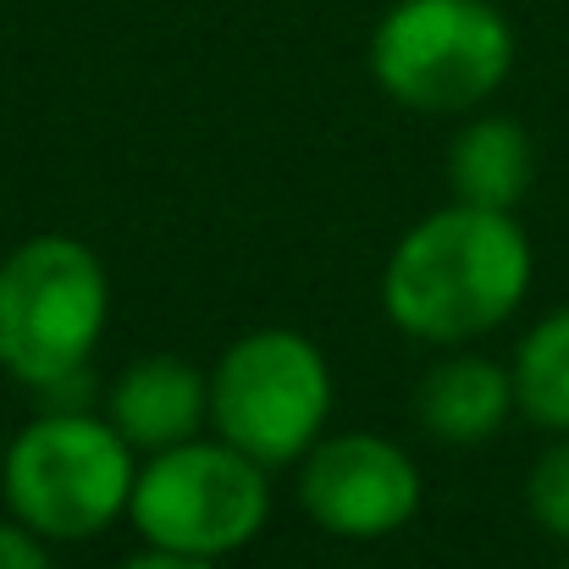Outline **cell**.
Returning a JSON list of instances; mask_svg holds the SVG:
<instances>
[{"mask_svg":"<svg viewBox=\"0 0 569 569\" xmlns=\"http://www.w3.org/2000/svg\"><path fill=\"white\" fill-rule=\"evenodd\" d=\"M139 448L83 403H50L0 453V498L44 542H89L128 520Z\"/></svg>","mask_w":569,"mask_h":569,"instance_id":"3957f363","label":"cell"},{"mask_svg":"<svg viewBox=\"0 0 569 569\" xmlns=\"http://www.w3.org/2000/svg\"><path fill=\"white\" fill-rule=\"evenodd\" d=\"M515 72V28L492 0H392L371 33L377 89L415 117L481 111Z\"/></svg>","mask_w":569,"mask_h":569,"instance_id":"277c9868","label":"cell"},{"mask_svg":"<svg viewBox=\"0 0 569 569\" xmlns=\"http://www.w3.org/2000/svg\"><path fill=\"white\" fill-rule=\"evenodd\" d=\"M526 509H531V520L548 537H559L569 548V437H553V448L531 465V476H526Z\"/></svg>","mask_w":569,"mask_h":569,"instance_id":"7c38bea8","label":"cell"},{"mask_svg":"<svg viewBox=\"0 0 569 569\" xmlns=\"http://www.w3.org/2000/svg\"><path fill=\"white\" fill-rule=\"evenodd\" d=\"M448 183L453 199L487 204V210H515L537 183V144L515 117H470L453 133L448 150Z\"/></svg>","mask_w":569,"mask_h":569,"instance_id":"30bf717a","label":"cell"},{"mask_svg":"<svg viewBox=\"0 0 569 569\" xmlns=\"http://www.w3.org/2000/svg\"><path fill=\"white\" fill-rule=\"evenodd\" d=\"M332 366L316 338L260 327L210 366V431L254 465H299L332 420Z\"/></svg>","mask_w":569,"mask_h":569,"instance_id":"5b68a950","label":"cell"},{"mask_svg":"<svg viewBox=\"0 0 569 569\" xmlns=\"http://www.w3.org/2000/svg\"><path fill=\"white\" fill-rule=\"evenodd\" d=\"M271 520V470L238 453L221 437H189L178 448L144 453L128 526L144 548L189 553V559H232Z\"/></svg>","mask_w":569,"mask_h":569,"instance_id":"8992f818","label":"cell"},{"mask_svg":"<svg viewBox=\"0 0 569 569\" xmlns=\"http://www.w3.org/2000/svg\"><path fill=\"white\" fill-rule=\"evenodd\" d=\"M111 321V277L72 232H33L0 260V371L61 403Z\"/></svg>","mask_w":569,"mask_h":569,"instance_id":"7a4b0ae2","label":"cell"},{"mask_svg":"<svg viewBox=\"0 0 569 569\" xmlns=\"http://www.w3.org/2000/svg\"><path fill=\"white\" fill-rule=\"evenodd\" d=\"M0 569H56L44 553V537H33L17 520H0Z\"/></svg>","mask_w":569,"mask_h":569,"instance_id":"4fadbf2b","label":"cell"},{"mask_svg":"<svg viewBox=\"0 0 569 569\" xmlns=\"http://www.w3.org/2000/svg\"><path fill=\"white\" fill-rule=\"evenodd\" d=\"M515 371L487 360V355H448L437 360L420 392H415V415L420 426L448 442V448H476V442H492L509 415H515Z\"/></svg>","mask_w":569,"mask_h":569,"instance_id":"9c48e42d","label":"cell"},{"mask_svg":"<svg viewBox=\"0 0 569 569\" xmlns=\"http://www.w3.org/2000/svg\"><path fill=\"white\" fill-rule=\"evenodd\" d=\"M420 470L381 431L321 437L299 459V509L343 542H381L420 515Z\"/></svg>","mask_w":569,"mask_h":569,"instance_id":"52a82bcc","label":"cell"},{"mask_svg":"<svg viewBox=\"0 0 569 569\" xmlns=\"http://www.w3.org/2000/svg\"><path fill=\"white\" fill-rule=\"evenodd\" d=\"M531 277L537 249L520 216L453 199L392 243L381 266V310L415 343L465 349L515 321Z\"/></svg>","mask_w":569,"mask_h":569,"instance_id":"6da1fadb","label":"cell"},{"mask_svg":"<svg viewBox=\"0 0 569 569\" xmlns=\"http://www.w3.org/2000/svg\"><path fill=\"white\" fill-rule=\"evenodd\" d=\"M559 569H569V559H565V565H559Z\"/></svg>","mask_w":569,"mask_h":569,"instance_id":"9a60e30c","label":"cell"},{"mask_svg":"<svg viewBox=\"0 0 569 569\" xmlns=\"http://www.w3.org/2000/svg\"><path fill=\"white\" fill-rule=\"evenodd\" d=\"M515 403L531 426H542L548 437H569V305H559L553 316H542L515 360Z\"/></svg>","mask_w":569,"mask_h":569,"instance_id":"8fae6325","label":"cell"},{"mask_svg":"<svg viewBox=\"0 0 569 569\" xmlns=\"http://www.w3.org/2000/svg\"><path fill=\"white\" fill-rule=\"evenodd\" d=\"M117 569H221L216 559H189V553H167V548H144L133 559H122Z\"/></svg>","mask_w":569,"mask_h":569,"instance_id":"5bb4252c","label":"cell"},{"mask_svg":"<svg viewBox=\"0 0 569 569\" xmlns=\"http://www.w3.org/2000/svg\"><path fill=\"white\" fill-rule=\"evenodd\" d=\"M106 420L139 453L178 448L210 426V371H199L178 355H144L111 381Z\"/></svg>","mask_w":569,"mask_h":569,"instance_id":"ba28073f","label":"cell"}]
</instances>
